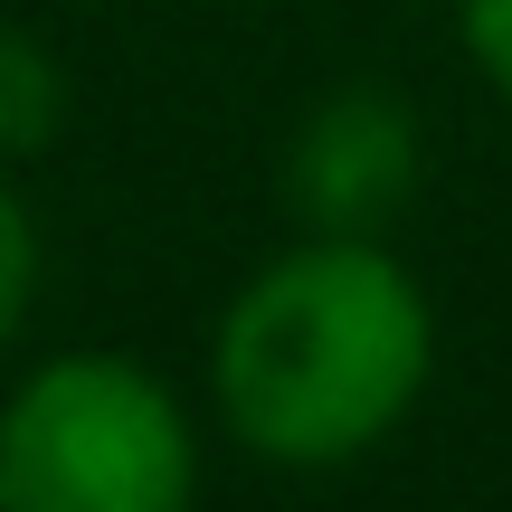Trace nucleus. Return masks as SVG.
Returning a JSON list of instances; mask_svg holds the SVG:
<instances>
[{"label": "nucleus", "mask_w": 512, "mask_h": 512, "mask_svg": "<svg viewBox=\"0 0 512 512\" xmlns=\"http://www.w3.org/2000/svg\"><path fill=\"white\" fill-rule=\"evenodd\" d=\"M418 171H427L418 105L399 86H370V76L313 95L275 152V190H285L304 238H380L418 200Z\"/></svg>", "instance_id": "7ed1b4c3"}, {"label": "nucleus", "mask_w": 512, "mask_h": 512, "mask_svg": "<svg viewBox=\"0 0 512 512\" xmlns=\"http://www.w3.org/2000/svg\"><path fill=\"white\" fill-rule=\"evenodd\" d=\"M38 266H48V256H38V219L10 190V171H0V361H10V342L38 313Z\"/></svg>", "instance_id": "39448f33"}, {"label": "nucleus", "mask_w": 512, "mask_h": 512, "mask_svg": "<svg viewBox=\"0 0 512 512\" xmlns=\"http://www.w3.org/2000/svg\"><path fill=\"white\" fill-rule=\"evenodd\" d=\"M456 38H465V67L512 105V0H456Z\"/></svg>", "instance_id": "423d86ee"}, {"label": "nucleus", "mask_w": 512, "mask_h": 512, "mask_svg": "<svg viewBox=\"0 0 512 512\" xmlns=\"http://www.w3.org/2000/svg\"><path fill=\"white\" fill-rule=\"evenodd\" d=\"M437 380V304L389 238H294L228 294L209 332V408L256 465L332 475L418 418Z\"/></svg>", "instance_id": "f257e3e1"}, {"label": "nucleus", "mask_w": 512, "mask_h": 512, "mask_svg": "<svg viewBox=\"0 0 512 512\" xmlns=\"http://www.w3.org/2000/svg\"><path fill=\"white\" fill-rule=\"evenodd\" d=\"M0 512H200V418L133 351H48L0 399Z\"/></svg>", "instance_id": "f03ea898"}, {"label": "nucleus", "mask_w": 512, "mask_h": 512, "mask_svg": "<svg viewBox=\"0 0 512 512\" xmlns=\"http://www.w3.org/2000/svg\"><path fill=\"white\" fill-rule=\"evenodd\" d=\"M57 124H67V67H57L19 19H0V171L48 152Z\"/></svg>", "instance_id": "20e7f679"}]
</instances>
